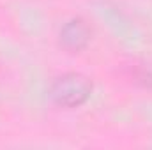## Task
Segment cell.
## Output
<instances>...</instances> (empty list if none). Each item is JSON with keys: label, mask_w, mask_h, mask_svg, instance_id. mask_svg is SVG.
I'll return each instance as SVG.
<instances>
[{"label": "cell", "mask_w": 152, "mask_h": 150, "mask_svg": "<svg viewBox=\"0 0 152 150\" xmlns=\"http://www.w3.org/2000/svg\"><path fill=\"white\" fill-rule=\"evenodd\" d=\"M94 85L90 78L81 73H66L55 78L50 87V97L57 106L62 108H78L85 104L92 95Z\"/></svg>", "instance_id": "obj_1"}, {"label": "cell", "mask_w": 152, "mask_h": 150, "mask_svg": "<svg viewBox=\"0 0 152 150\" xmlns=\"http://www.w3.org/2000/svg\"><path fill=\"white\" fill-rule=\"evenodd\" d=\"M90 37H92V30L83 18H71L69 21L64 23V27L58 32L60 46L71 53L85 50L90 42Z\"/></svg>", "instance_id": "obj_2"}, {"label": "cell", "mask_w": 152, "mask_h": 150, "mask_svg": "<svg viewBox=\"0 0 152 150\" xmlns=\"http://www.w3.org/2000/svg\"><path fill=\"white\" fill-rule=\"evenodd\" d=\"M133 78H134L136 83H140V85H143L147 88H152V73L151 71H147V69H136V71H133Z\"/></svg>", "instance_id": "obj_3"}]
</instances>
